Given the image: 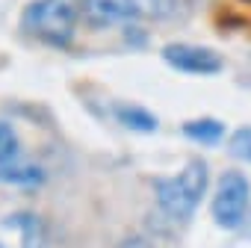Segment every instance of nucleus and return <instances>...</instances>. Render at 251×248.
I'll use <instances>...</instances> for the list:
<instances>
[{
  "mask_svg": "<svg viewBox=\"0 0 251 248\" xmlns=\"http://www.w3.org/2000/svg\"><path fill=\"white\" fill-rule=\"evenodd\" d=\"M0 248H3V245H0Z\"/></svg>",
  "mask_w": 251,
  "mask_h": 248,
  "instance_id": "nucleus-13",
  "label": "nucleus"
},
{
  "mask_svg": "<svg viewBox=\"0 0 251 248\" xmlns=\"http://www.w3.org/2000/svg\"><path fill=\"white\" fill-rule=\"evenodd\" d=\"M227 151H230V157H236L242 163H251V127L233 130L230 139H227Z\"/></svg>",
  "mask_w": 251,
  "mask_h": 248,
  "instance_id": "nucleus-10",
  "label": "nucleus"
},
{
  "mask_svg": "<svg viewBox=\"0 0 251 248\" xmlns=\"http://www.w3.org/2000/svg\"><path fill=\"white\" fill-rule=\"evenodd\" d=\"M118 248H154L145 236H124L121 242H118Z\"/></svg>",
  "mask_w": 251,
  "mask_h": 248,
  "instance_id": "nucleus-11",
  "label": "nucleus"
},
{
  "mask_svg": "<svg viewBox=\"0 0 251 248\" xmlns=\"http://www.w3.org/2000/svg\"><path fill=\"white\" fill-rule=\"evenodd\" d=\"M183 136L201 145H219L225 139V124L219 118H192L183 124Z\"/></svg>",
  "mask_w": 251,
  "mask_h": 248,
  "instance_id": "nucleus-6",
  "label": "nucleus"
},
{
  "mask_svg": "<svg viewBox=\"0 0 251 248\" xmlns=\"http://www.w3.org/2000/svg\"><path fill=\"white\" fill-rule=\"evenodd\" d=\"M80 12L89 27H115V24H130L142 15L139 0H80Z\"/></svg>",
  "mask_w": 251,
  "mask_h": 248,
  "instance_id": "nucleus-5",
  "label": "nucleus"
},
{
  "mask_svg": "<svg viewBox=\"0 0 251 248\" xmlns=\"http://www.w3.org/2000/svg\"><path fill=\"white\" fill-rule=\"evenodd\" d=\"M207 183H210L207 163L204 160H189L175 177H160L154 183L157 204L169 219L186 222L198 210V204H201V198L207 192Z\"/></svg>",
  "mask_w": 251,
  "mask_h": 248,
  "instance_id": "nucleus-1",
  "label": "nucleus"
},
{
  "mask_svg": "<svg viewBox=\"0 0 251 248\" xmlns=\"http://www.w3.org/2000/svg\"><path fill=\"white\" fill-rule=\"evenodd\" d=\"M18 157H21V142H18L15 127L6 121H0V163H9Z\"/></svg>",
  "mask_w": 251,
  "mask_h": 248,
  "instance_id": "nucleus-9",
  "label": "nucleus"
},
{
  "mask_svg": "<svg viewBox=\"0 0 251 248\" xmlns=\"http://www.w3.org/2000/svg\"><path fill=\"white\" fill-rule=\"evenodd\" d=\"M115 118L118 124H124L127 130H136V133H154L157 130V115H151L148 109L142 106H115Z\"/></svg>",
  "mask_w": 251,
  "mask_h": 248,
  "instance_id": "nucleus-8",
  "label": "nucleus"
},
{
  "mask_svg": "<svg viewBox=\"0 0 251 248\" xmlns=\"http://www.w3.org/2000/svg\"><path fill=\"white\" fill-rule=\"evenodd\" d=\"M251 207V183L242 172H225L216 183L213 195V222L225 230H236L245 224Z\"/></svg>",
  "mask_w": 251,
  "mask_h": 248,
  "instance_id": "nucleus-3",
  "label": "nucleus"
},
{
  "mask_svg": "<svg viewBox=\"0 0 251 248\" xmlns=\"http://www.w3.org/2000/svg\"><path fill=\"white\" fill-rule=\"evenodd\" d=\"M80 18H83L80 0H33L21 18V24L30 36L42 39L45 45L68 48Z\"/></svg>",
  "mask_w": 251,
  "mask_h": 248,
  "instance_id": "nucleus-2",
  "label": "nucleus"
},
{
  "mask_svg": "<svg viewBox=\"0 0 251 248\" xmlns=\"http://www.w3.org/2000/svg\"><path fill=\"white\" fill-rule=\"evenodd\" d=\"M42 169L39 166H30V163H21L18 160H9V163H0V183H15V186H36L42 183Z\"/></svg>",
  "mask_w": 251,
  "mask_h": 248,
  "instance_id": "nucleus-7",
  "label": "nucleus"
},
{
  "mask_svg": "<svg viewBox=\"0 0 251 248\" xmlns=\"http://www.w3.org/2000/svg\"><path fill=\"white\" fill-rule=\"evenodd\" d=\"M242 230H245V236H251V213H248V219H245V224H242Z\"/></svg>",
  "mask_w": 251,
  "mask_h": 248,
  "instance_id": "nucleus-12",
  "label": "nucleus"
},
{
  "mask_svg": "<svg viewBox=\"0 0 251 248\" xmlns=\"http://www.w3.org/2000/svg\"><path fill=\"white\" fill-rule=\"evenodd\" d=\"M163 59L175 68V71H183V74H198V77H210V74H219L225 68L222 56L210 48H201V45H186V42H172L163 48Z\"/></svg>",
  "mask_w": 251,
  "mask_h": 248,
  "instance_id": "nucleus-4",
  "label": "nucleus"
}]
</instances>
